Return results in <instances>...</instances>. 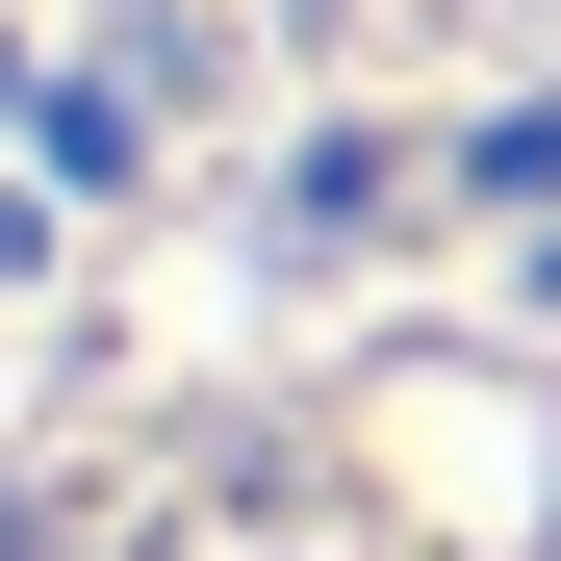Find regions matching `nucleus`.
I'll list each match as a JSON object with an SVG mask.
<instances>
[{"instance_id": "1", "label": "nucleus", "mask_w": 561, "mask_h": 561, "mask_svg": "<svg viewBox=\"0 0 561 561\" xmlns=\"http://www.w3.org/2000/svg\"><path fill=\"white\" fill-rule=\"evenodd\" d=\"M0 561H561V0H0Z\"/></svg>"}]
</instances>
